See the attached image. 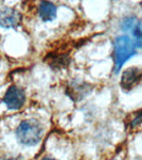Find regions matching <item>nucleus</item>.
Masks as SVG:
<instances>
[{
  "mask_svg": "<svg viewBox=\"0 0 142 160\" xmlns=\"http://www.w3.org/2000/svg\"><path fill=\"white\" fill-rule=\"evenodd\" d=\"M43 126L35 118L24 120L16 129V138L20 144L25 146L37 145L42 140Z\"/></svg>",
  "mask_w": 142,
  "mask_h": 160,
  "instance_id": "1",
  "label": "nucleus"
},
{
  "mask_svg": "<svg viewBox=\"0 0 142 160\" xmlns=\"http://www.w3.org/2000/svg\"><path fill=\"white\" fill-rule=\"evenodd\" d=\"M38 14L43 22H52L56 18L57 8L49 1H42L38 6Z\"/></svg>",
  "mask_w": 142,
  "mask_h": 160,
  "instance_id": "6",
  "label": "nucleus"
},
{
  "mask_svg": "<svg viewBox=\"0 0 142 160\" xmlns=\"http://www.w3.org/2000/svg\"><path fill=\"white\" fill-rule=\"evenodd\" d=\"M42 160H56L54 158H51V157H45V158H43Z\"/></svg>",
  "mask_w": 142,
  "mask_h": 160,
  "instance_id": "10",
  "label": "nucleus"
},
{
  "mask_svg": "<svg viewBox=\"0 0 142 160\" xmlns=\"http://www.w3.org/2000/svg\"><path fill=\"white\" fill-rule=\"evenodd\" d=\"M21 22V14L15 8L0 7V27L10 29L16 28Z\"/></svg>",
  "mask_w": 142,
  "mask_h": 160,
  "instance_id": "5",
  "label": "nucleus"
},
{
  "mask_svg": "<svg viewBox=\"0 0 142 160\" xmlns=\"http://www.w3.org/2000/svg\"><path fill=\"white\" fill-rule=\"evenodd\" d=\"M142 82V68L133 66L126 68L122 74V78L120 81V86L123 91L128 92L135 89Z\"/></svg>",
  "mask_w": 142,
  "mask_h": 160,
  "instance_id": "4",
  "label": "nucleus"
},
{
  "mask_svg": "<svg viewBox=\"0 0 142 160\" xmlns=\"http://www.w3.org/2000/svg\"><path fill=\"white\" fill-rule=\"evenodd\" d=\"M2 102L7 106V109L19 110L24 107L25 102V92L24 89L17 86H11L7 90L2 98Z\"/></svg>",
  "mask_w": 142,
  "mask_h": 160,
  "instance_id": "3",
  "label": "nucleus"
},
{
  "mask_svg": "<svg viewBox=\"0 0 142 160\" xmlns=\"http://www.w3.org/2000/svg\"><path fill=\"white\" fill-rule=\"evenodd\" d=\"M45 61H47L50 64V66H52L53 68H62L67 66V64L69 63V57L68 55H54V53H50L45 59Z\"/></svg>",
  "mask_w": 142,
  "mask_h": 160,
  "instance_id": "7",
  "label": "nucleus"
},
{
  "mask_svg": "<svg viewBox=\"0 0 142 160\" xmlns=\"http://www.w3.org/2000/svg\"><path fill=\"white\" fill-rule=\"evenodd\" d=\"M0 160H20V159L16 158V157H2V158H0Z\"/></svg>",
  "mask_w": 142,
  "mask_h": 160,
  "instance_id": "9",
  "label": "nucleus"
},
{
  "mask_svg": "<svg viewBox=\"0 0 142 160\" xmlns=\"http://www.w3.org/2000/svg\"><path fill=\"white\" fill-rule=\"evenodd\" d=\"M137 44L128 35H120L113 42V62L115 73L118 74L124 63L136 53Z\"/></svg>",
  "mask_w": 142,
  "mask_h": 160,
  "instance_id": "2",
  "label": "nucleus"
},
{
  "mask_svg": "<svg viewBox=\"0 0 142 160\" xmlns=\"http://www.w3.org/2000/svg\"><path fill=\"white\" fill-rule=\"evenodd\" d=\"M141 123H142V110L138 111L136 113V115L134 117V118L131 122V127H136V126H138Z\"/></svg>",
  "mask_w": 142,
  "mask_h": 160,
  "instance_id": "8",
  "label": "nucleus"
}]
</instances>
